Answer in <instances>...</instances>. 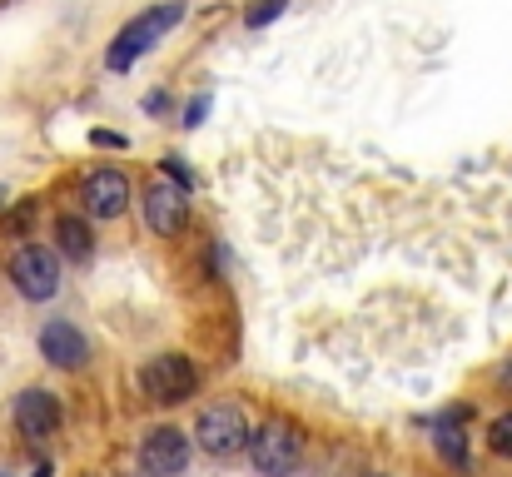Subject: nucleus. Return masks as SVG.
Returning a JSON list of instances; mask_svg holds the SVG:
<instances>
[{
    "mask_svg": "<svg viewBox=\"0 0 512 477\" xmlns=\"http://www.w3.org/2000/svg\"><path fill=\"white\" fill-rule=\"evenodd\" d=\"M184 20V5L179 0H170V5H155V10H145V15H135L120 35H115V45H110V55H105V65L110 70H130L155 40H165L174 25Z\"/></svg>",
    "mask_w": 512,
    "mask_h": 477,
    "instance_id": "f257e3e1",
    "label": "nucleus"
},
{
    "mask_svg": "<svg viewBox=\"0 0 512 477\" xmlns=\"http://www.w3.org/2000/svg\"><path fill=\"white\" fill-rule=\"evenodd\" d=\"M304 458V438L294 423H264L254 438H249V463L259 477H289Z\"/></svg>",
    "mask_w": 512,
    "mask_h": 477,
    "instance_id": "f03ea898",
    "label": "nucleus"
},
{
    "mask_svg": "<svg viewBox=\"0 0 512 477\" xmlns=\"http://www.w3.org/2000/svg\"><path fill=\"white\" fill-rule=\"evenodd\" d=\"M10 284H15L20 299H30V304L55 299V294H60V259H55V249H45V244L15 249V254H10Z\"/></svg>",
    "mask_w": 512,
    "mask_h": 477,
    "instance_id": "7ed1b4c3",
    "label": "nucleus"
},
{
    "mask_svg": "<svg viewBox=\"0 0 512 477\" xmlns=\"http://www.w3.org/2000/svg\"><path fill=\"white\" fill-rule=\"evenodd\" d=\"M194 438H199V448H204V453L229 458V453L249 448V438H254V433H249V418H244L234 403H214V408H204V413H199Z\"/></svg>",
    "mask_w": 512,
    "mask_h": 477,
    "instance_id": "20e7f679",
    "label": "nucleus"
},
{
    "mask_svg": "<svg viewBox=\"0 0 512 477\" xmlns=\"http://www.w3.org/2000/svg\"><path fill=\"white\" fill-rule=\"evenodd\" d=\"M194 363L184 358V353H160V358H150L145 363V373H140V388L155 398V403H189L194 398Z\"/></svg>",
    "mask_w": 512,
    "mask_h": 477,
    "instance_id": "39448f33",
    "label": "nucleus"
},
{
    "mask_svg": "<svg viewBox=\"0 0 512 477\" xmlns=\"http://www.w3.org/2000/svg\"><path fill=\"white\" fill-rule=\"evenodd\" d=\"M184 219H189V199H184V184H170V179H160V184H150L145 189V224L160 234V239H170L184 229Z\"/></svg>",
    "mask_w": 512,
    "mask_h": 477,
    "instance_id": "423d86ee",
    "label": "nucleus"
},
{
    "mask_svg": "<svg viewBox=\"0 0 512 477\" xmlns=\"http://www.w3.org/2000/svg\"><path fill=\"white\" fill-rule=\"evenodd\" d=\"M40 353H45V363H55V368H85V358H90V343H85V333L75 328V323H65V318H50L45 328H40Z\"/></svg>",
    "mask_w": 512,
    "mask_h": 477,
    "instance_id": "0eeeda50",
    "label": "nucleus"
},
{
    "mask_svg": "<svg viewBox=\"0 0 512 477\" xmlns=\"http://www.w3.org/2000/svg\"><path fill=\"white\" fill-rule=\"evenodd\" d=\"M140 463H145L150 477L184 473V463H189V438H184L179 428H155V433L145 438V448H140Z\"/></svg>",
    "mask_w": 512,
    "mask_h": 477,
    "instance_id": "6e6552de",
    "label": "nucleus"
},
{
    "mask_svg": "<svg viewBox=\"0 0 512 477\" xmlns=\"http://www.w3.org/2000/svg\"><path fill=\"white\" fill-rule=\"evenodd\" d=\"M15 428H20L30 443L50 438V433L60 428V403H55V393H45V388H25V393L15 398Z\"/></svg>",
    "mask_w": 512,
    "mask_h": 477,
    "instance_id": "1a4fd4ad",
    "label": "nucleus"
},
{
    "mask_svg": "<svg viewBox=\"0 0 512 477\" xmlns=\"http://www.w3.org/2000/svg\"><path fill=\"white\" fill-rule=\"evenodd\" d=\"M85 204L95 219H120L130 209V179L120 169H95L85 179Z\"/></svg>",
    "mask_w": 512,
    "mask_h": 477,
    "instance_id": "9d476101",
    "label": "nucleus"
},
{
    "mask_svg": "<svg viewBox=\"0 0 512 477\" xmlns=\"http://www.w3.org/2000/svg\"><path fill=\"white\" fill-rule=\"evenodd\" d=\"M55 239H60V254H70V259H90V249H95L90 224H85V219H75V214L55 219Z\"/></svg>",
    "mask_w": 512,
    "mask_h": 477,
    "instance_id": "9b49d317",
    "label": "nucleus"
},
{
    "mask_svg": "<svg viewBox=\"0 0 512 477\" xmlns=\"http://www.w3.org/2000/svg\"><path fill=\"white\" fill-rule=\"evenodd\" d=\"M458 423H463V413H453V423H448V418L438 423V453H443L453 468H468V448H463V433H458Z\"/></svg>",
    "mask_w": 512,
    "mask_h": 477,
    "instance_id": "f8f14e48",
    "label": "nucleus"
},
{
    "mask_svg": "<svg viewBox=\"0 0 512 477\" xmlns=\"http://www.w3.org/2000/svg\"><path fill=\"white\" fill-rule=\"evenodd\" d=\"M488 443H493L498 458H512V413H503V418L488 428Z\"/></svg>",
    "mask_w": 512,
    "mask_h": 477,
    "instance_id": "ddd939ff",
    "label": "nucleus"
},
{
    "mask_svg": "<svg viewBox=\"0 0 512 477\" xmlns=\"http://www.w3.org/2000/svg\"><path fill=\"white\" fill-rule=\"evenodd\" d=\"M284 10H289V0H259L244 20H249V30H259V25H269L274 15H284Z\"/></svg>",
    "mask_w": 512,
    "mask_h": 477,
    "instance_id": "4468645a",
    "label": "nucleus"
},
{
    "mask_svg": "<svg viewBox=\"0 0 512 477\" xmlns=\"http://www.w3.org/2000/svg\"><path fill=\"white\" fill-rule=\"evenodd\" d=\"M204 115H209V95H194V100H189V110H184V125L194 130V125H199Z\"/></svg>",
    "mask_w": 512,
    "mask_h": 477,
    "instance_id": "2eb2a0df",
    "label": "nucleus"
},
{
    "mask_svg": "<svg viewBox=\"0 0 512 477\" xmlns=\"http://www.w3.org/2000/svg\"><path fill=\"white\" fill-rule=\"evenodd\" d=\"M165 174H170L174 184H184V189H189V169H184V159H179V155L165 159Z\"/></svg>",
    "mask_w": 512,
    "mask_h": 477,
    "instance_id": "dca6fc26",
    "label": "nucleus"
},
{
    "mask_svg": "<svg viewBox=\"0 0 512 477\" xmlns=\"http://www.w3.org/2000/svg\"><path fill=\"white\" fill-rule=\"evenodd\" d=\"M498 383H503V388H508V393H512V358H508V363H503V373H498Z\"/></svg>",
    "mask_w": 512,
    "mask_h": 477,
    "instance_id": "f3484780",
    "label": "nucleus"
},
{
    "mask_svg": "<svg viewBox=\"0 0 512 477\" xmlns=\"http://www.w3.org/2000/svg\"><path fill=\"white\" fill-rule=\"evenodd\" d=\"M35 477H50V468H35Z\"/></svg>",
    "mask_w": 512,
    "mask_h": 477,
    "instance_id": "a211bd4d",
    "label": "nucleus"
},
{
    "mask_svg": "<svg viewBox=\"0 0 512 477\" xmlns=\"http://www.w3.org/2000/svg\"><path fill=\"white\" fill-rule=\"evenodd\" d=\"M368 477H383V473H368Z\"/></svg>",
    "mask_w": 512,
    "mask_h": 477,
    "instance_id": "6ab92c4d",
    "label": "nucleus"
},
{
    "mask_svg": "<svg viewBox=\"0 0 512 477\" xmlns=\"http://www.w3.org/2000/svg\"><path fill=\"white\" fill-rule=\"evenodd\" d=\"M0 199H5V189H0Z\"/></svg>",
    "mask_w": 512,
    "mask_h": 477,
    "instance_id": "aec40b11",
    "label": "nucleus"
}]
</instances>
